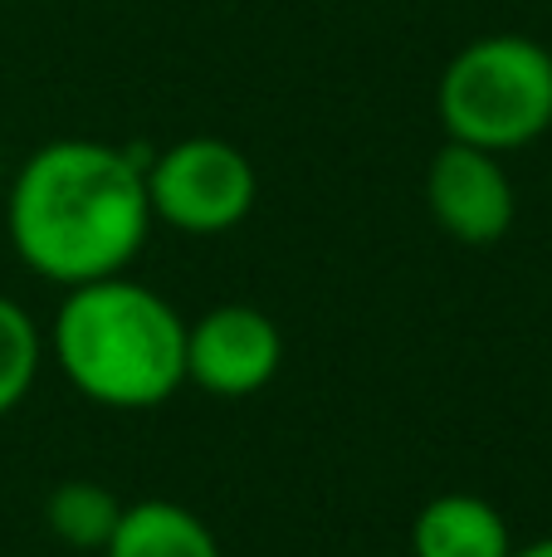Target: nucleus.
I'll list each match as a JSON object with an SVG mask.
<instances>
[{
  "mask_svg": "<svg viewBox=\"0 0 552 557\" xmlns=\"http://www.w3.org/2000/svg\"><path fill=\"white\" fill-rule=\"evenodd\" d=\"M10 245L49 284L127 274L152 231L147 157L93 137H59L20 162L5 186Z\"/></svg>",
  "mask_w": 552,
  "mask_h": 557,
  "instance_id": "1",
  "label": "nucleus"
},
{
  "mask_svg": "<svg viewBox=\"0 0 552 557\" xmlns=\"http://www.w3.org/2000/svg\"><path fill=\"white\" fill-rule=\"evenodd\" d=\"M49 352L78 396L113 411L162 406L186 382V318L127 274L64 294Z\"/></svg>",
  "mask_w": 552,
  "mask_h": 557,
  "instance_id": "2",
  "label": "nucleus"
},
{
  "mask_svg": "<svg viewBox=\"0 0 552 557\" xmlns=\"http://www.w3.org/2000/svg\"><path fill=\"white\" fill-rule=\"evenodd\" d=\"M436 113L450 143L518 152L552 127V49L534 35H479L446 64Z\"/></svg>",
  "mask_w": 552,
  "mask_h": 557,
  "instance_id": "3",
  "label": "nucleus"
},
{
  "mask_svg": "<svg viewBox=\"0 0 552 557\" xmlns=\"http://www.w3.org/2000/svg\"><path fill=\"white\" fill-rule=\"evenodd\" d=\"M260 201L254 162L225 137H181L147 157V206L152 221L181 235H225L244 225Z\"/></svg>",
  "mask_w": 552,
  "mask_h": 557,
  "instance_id": "4",
  "label": "nucleus"
},
{
  "mask_svg": "<svg viewBox=\"0 0 552 557\" xmlns=\"http://www.w3.org/2000/svg\"><path fill=\"white\" fill-rule=\"evenodd\" d=\"M284 333L264 308L221 304L186 323V382L211 396L240 401L279 376Z\"/></svg>",
  "mask_w": 552,
  "mask_h": 557,
  "instance_id": "5",
  "label": "nucleus"
},
{
  "mask_svg": "<svg viewBox=\"0 0 552 557\" xmlns=\"http://www.w3.org/2000/svg\"><path fill=\"white\" fill-rule=\"evenodd\" d=\"M426 206L430 221L460 245H499L518 215L514 182L504 172V157L469 143H450L426 166Z\"/></svg>",
  "mask_w": 552,
  "mask_h": 557,
  "instance_id": "6",
  "label": "nucleus"
},
{
  "mask_svg": "<svg viewBox=\"0 0 552 557\" xmlns=\"http://www.w3.org/2000/svg\"><path fill=\"white\" fill-rule=\"evenodd\" d=\"M514 533L489 499L465 490L436 494L411 523V557H509Z\"/></svg>",
  "mask_w": 552,
  "mask_h": 557,
  "instance_id": "7",
  "label": "nucleus"
},
{
  "mask_svg": "<svg viewBox=\"0 0 552 557\" xmlns=\"http://www.w3.org/2000/svg\"><path fill=\"white\" fill-rule=\"evenodd\" d=\"M103 557H221L211 523L172 499L123 504Z\"/></svg>",
  "mask_w": 552,
  "mask_h": 557,
  "instance_id": "8",
  "label": "nucleus"
},
{
  "mask_svg": "<svg viewBox=\"0 0 552 557\" xmlns=\"http://www.w3.org/2000/svg\"><path fill=\"white\" fill-rule=\"evenodd\" d=\"M117 519H123V499L108 484H93V480H64L45 499L49 533L78 553H103Z\"/></svg>",
  "mask_w": 552,
  "mask_h": 557,
  "instance_id": "9",
  "label": "nucleus"
},
{
  "mask_svg": "<svg viewBox=\"0 0 552 557\" xmlns=\"http://www.w3.org/2000/svg\"><path fill=\"white\" fill-rule=\"evenodd\" d=\"M45 362V337L39 323L15 304V298L0 294V416H10L20 401L29 396Z\"/></svg>",
  "mask_w": 552,
  "mask_h": 557,
  "instance_id": "10",
  "label": "nucleus"
},
{
  "mask_svg": "<svg viewBox=\"0 0 552 557\" xmlns=\"http://www.w3.org/2000/svg\"><path fill=\"white\" fill-rule=\"evenodd\" d=\"M509 557H552V533H548V539H534V543H524V548H514Z\"/></svg>",
  "mask_w": 552,
  "mask_h": 557,
  "instance_id": "11",
  "label": "nucleus"
},
{
  "mask_svg": "<svg viewBox=\"0 0 552 557\" xmlns=\"http://www.w3.org/2000/svg\"><path fill=\"white\" fill-rule=\"evenodd\" d=\"M0 191H5V152H0Z\"/></svg>",
  "mask_w": 552,
  "mask_h": 557,
  "instance_id": "12",
  "label": "nucleus"
}]
</instances>
